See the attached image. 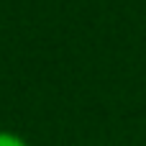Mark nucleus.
I'll return each instance as SVG.
<instances>
[{"label": "nucleus", "instance_id": "f257e3e1", "mask_svg": "<svg viewBox=\"0 0 146 146\" xmlns=\"http://www.w3.org/2000/svg\"><path fill=\"white\" fill-rule=\"evenodd\" d=\"M0 146H28L26 139H21L13 131H0Z\"/></svg>", "mask_w": 146, "mask_h": 146}]
</instances>
